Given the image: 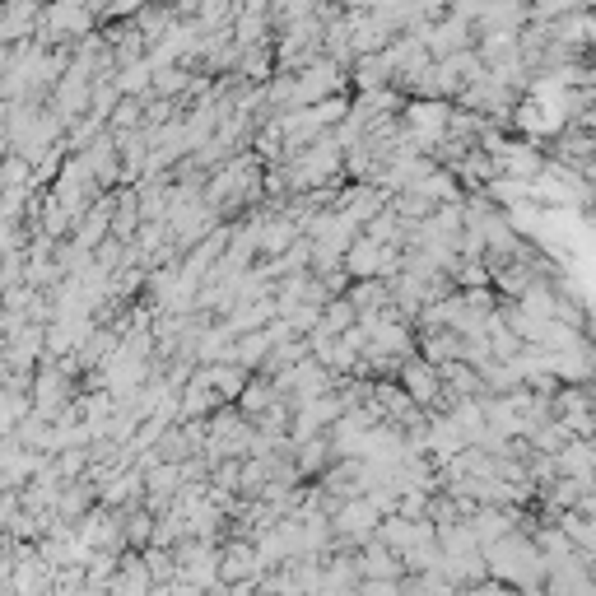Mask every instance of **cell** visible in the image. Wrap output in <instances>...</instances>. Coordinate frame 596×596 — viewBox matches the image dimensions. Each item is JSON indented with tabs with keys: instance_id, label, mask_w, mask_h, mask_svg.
<instances>
[{
	"instance_id": "obj_1",
	"label": "cell",
	"mask_w": 596,
	"mask_h": 596,
	"mask_svg": "<svg viewBox=\"0 0 596 596\" xmlns=\"http://www.w3.org/2000/svg\"><path fill=\"white\" fill-rule=\"evenodd\" d=\"M177 10H196V5H201V0H173Z\"/></svg>"
}]
</instances>
